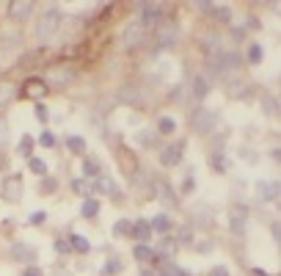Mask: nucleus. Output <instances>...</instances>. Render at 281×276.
<instances>
[{
    "mask_svg": "<svg viewBox=\"0 0 281 276\" xmlns=\"http://www.w3.org/2000/svg\"><path fill=\"white\" fill-rule=\"evenodd\" d=\"M91 191H102V193H110V196H113V199H121V188L116 185L113 180L108 177V174H99V177L94 180Z\"/></svg>",
    "mask_w": 281,
    "mask_h": 276,
    "instance_id": "9d476101",
    "label": "nucleus"
},
{
    "mask_svg": "<svg viewBox=\"0 0 281 276\" xmlns=\"http://www.w3.org/2000/svg\"><path fill=\"white\" fill-rule=\"evenodd\" d=\"M17 152H20L22 157H31L33 155V138L31 136H22L20 138V146H17Z\"/></svg>",
    "mask_w": 281,
    "mask_h": 276,
    "instance_id": "2f4dec72",
    "label": "nucleus"
},
{
    "mask_svg": "<svg viewBox=\"0 0 281 276\" xmlns=\"http://www.w3.org/2000/svg\"><path fill=\"white\" fill-rule=\"evenodd\" d=\"M240 61H243V56L240 52H215L213 58H209V69H213L215 75L218 72H229V69H237Z\"/></svg>",
    "mask_w": 281,
    "mask_h": 276,
    "instance_id": "7ed1b4c3",
    "label": "nucleus"
},
{
    "mask_svg": "<svg viewBox=\"0 0 281 276\" xmlns=\"http://www.w3.org/2000/svg\"><path fill=\"white\" fill-rule=\"evenodd\" d=\"M209 166H213V172H218V174L229 172V157H226V152L224 149H215L213 155H209Z\"/></svg>",
    "mask_w": 281,
    "mask_h": 276,
    "instance_id": "f3484780",
    "label": "nucleus"
},
{
    "mask_svg": "<svg viewBox=\"0 0 281 276\" xmlns=\"http://www.w3.org/2000/svg\"><path fill=\"white\" fill-rule=\"evenodd\" d=\"M193 188H196V180H193V169H190V174H187L185 183H182V193H190Z\"/></svg>",
    "mask_w": 281,
    "mask_h": 276,
    "instance_id": "c03bdc74",
    "label": "nucleus"
},
{
    "mask_svg": "<svg viewBox=\"0 0 281 276\" xmlns=\"http://www.w3.org/2000/svg\"><path fill=\"white\" fill-rule=\"evenodd\" d=\"M130 232H132V224L127 218H119L113 224V235H116V238H130Z\"/></svg>",
    "mask_w": 281,
    "mask_h": 276,
    "instance_id": "c85d7f7f",
    "label": "nucleus"
},
{
    "mask_svg": "<svg viewBox=\"0 0 281 276\" xmlns=\"http://www.w3.org/2000/svg\"><path fill=\"white\" fill-rule=\"evenodd\" d=\"M204 50H213V52H221V36H215V33H213V36H207V39H204Z\"/></svg>",
    "mask_w": 281,
    "mask_h": 276,
    "instance_id": "4c0bfd02",
    "label": "nucleus"
},
{
    "mask_svg": "<svg viewBox=\"0 0 281 276\" xmlns=\"http://www.w3.org/2000/svg\"><path fill=\"white\" fill-rule=\"evenodd\" d=\"M14 94H17V86L14 83H9V80H0V111H3L11 99H14Z\"/></svg>",
    "mask_w": 281,
    "mask_h": 276,
    "instance_id": "aec40b11",
    "label": "nucleus"
},
{
    "mask_svg": "<svg viewBox=\"0 0 281 276\" xmlns=\"http://www.w3.org/2000/svg\"><path fill=\"white\" fill-rule=\"evenodd\" d=\"M146 39V28L140 25V22H130V25H124V31H121V47L124 50H135L138 44H144Z\"/></svg>",
    "mask_w": 281,
    "mask_h": 276,
    "instance_id": "20e7f679",
    "label": "nucleus"
},
{
    "mask_svg": "<svg viewBox=\"0 0 281 276\" xmlns=\"http://www.w3.org/2000/svg\"><path fill=\"white\" fill-rule=\"evenodd\" d=\"M232 39H234V42H243V39H245V28H232Z\"/></svg>",
    "mask_w": 281,
    "mask_h": 276,
    "instance_id": "de8ad7c7",
    "label": "nucleus"
},
{
    "mask_svg": "<svg viewBox=\"0 0 281 276\" xmlns=\"http://www.w3.org/2000/svg\"><path fill=\"white\" fill-rule=\"evenodd\" d=\"M245 91H248V80H232L229 83V94H234V97H243Z\"/></svg>",
    "mask_w": 281,
    "mask_h": 276,
    "instance_id": "f704fd0d",
    "label": "nucleus"
},
{
    "mask_svg": "<svg viewBox=\"0 0 281 276\" xmlns=\"http://www.w3.org/2000/svg\"><path fill=\"white\" fill-rule=\"evenodd\" d=\"M168 230H171V218H168L166 213L155 215V221H152V232H163V235H168Z\"/></svg>",
    "mask_w": 281,
    "mask_h": 276,
    "instance_id": "b1692460",
    "label": "nucleus"
},
{
    "mask_svg": "<svg viewBox=\"0 0 281 276\" xmlns=\"http://www.w3.org/2000/svg\"><path fill=\"white\" fill-rule=\"evenodd\" d=\"M39 144H42V146H55V136H52L50 130H44L42 138H39Z\"/></svg>",
    "mask_w": 281,
    "mask_h": 276,
    "instance_id": "37998d69",
    "label": "nucleus"
},
{
    "mask_svg": "<svg viewBox=\"0 0 281 276\" xmlns=\"http://www.w3.org/2000/svg\"><path fill=\"white\" fill-rule=\"evenodd\" d=\"M190 243H193V230H190V227H182V230H179L177 246H190Z\"/></svg>",
    "mask_w": 281,
    "mask_h": 276,
    "instance_id": "58836bf2",
    "label": "nucleus"
},
{
    "mask_svg": "<svg viewBox=\"0 0 281 276\" xmlns=\"http://www.w3.org/2000/svg\"><path fill=\"white\" fill-rule=\"evenodd\" d=\"M22 94H28V97H44V94H47L44 80H25V89H22Z\"/></svg>",
    "mask_w": 281,
    "mask_h": 276,
    "instance_id": "4be33fe9",
    "label": "nucleus"
},
{
    "mask_svg": "<svg viewBox=\"0 0 281 276\" xmlns=\"http://www.w3.org/2000/svg\"><path fill=\"white\" fill-rule=\"evenodd\" d=\"M140 9V25L144 28H149V25H157V22L163 20V6L160 3H140L138 6Z\"/></svg>",
    "mask_w": 281,
    "mask_h": 276,
    "instance_id": "423d86ee",
    "label": "nucleus"
},
{
    "mask_svg": "<svg viewBox=\"0 0 281 276\" xmlns=\"http://www.w3.org/2000/svg\"><path fill=\"white\" fill-rule=\"evenodd\" d=\"M155 191H157V199H160L163 204H168V207H177L179 204L177 193H174V188L168 183H155Z\"/></svg>",
    "mask_w": 281,
    "mask_h": 276,
    "instance_id": "f8f14e48",
    "label": "nucleus"
},
{
    "mask_svg": "<svg viewBox=\"0 0 281 276\" xmlns=\"http://www.w3.org/2000/svg\"><path fill=\"white\" fill-rule=\"evenodd\" d=\"M61 22H63L61 9H47L44 14L39 17V22H36V39H39V42H50V39L58 33Z\"/></svg>",
    "mask_w": 281,
    "mask_h": 276,
    "instance_id": "f257e3e1",
    "label": "nucleus"
},
{
    "mask_svg": "<svg viewBox=\"0 0 281 276\" xmlns=\"http://www.w3.org/2000/svg\"><path fill=\"white\" fill-rule=\"evenodd\" d=\"M47 80H50L52 86H69L75 80V72H72V69H63L61 67V69H52V72L47 75Z\"/></svg>",
    "mask_w": 281,
    "mask_h": 276,
    "instance_id": "dca6fc26",
    "label": "nucleus"
},
{
    "mask_svg": "<svg viewBox=\"0 0 281 276\" xmlns=\"http://www.w3.org/2000/svg\"><path fill=\"white\" fill-rule=\"evenodd\" d=\"M182 155H185V141H174V144L160 149V166H166V169L177 166V163L182 160Z\"/></svg>",
    "mask_w": 281,
    "mask_h": 276,
    "instance_id": "39448f33",
    "label": "nucleus"
},
{
    "mask_svg": "<svg viewBox=\"0 0 281 276\" xmlns=\"http://www.w3.org/2000/svg\"><path fill=\"white\" fill-rule=\"evenodd\" d=\"M132 257H135L138 262H149V260H157L155 249H152L149 243H135V249H132Z\"/></svg>",
    "mask_w": 281,
    "mask_h": 276,
    "instance_id": "6ab92c4d",
    "label": "nucleus"
},
{
    "mask_svg": "<svg viewBox=\"0 0 281 276\" xmlns=\"http://www.w3.org/2000/svg\"><path fill=\"white\" fill-rule=\"evenodd\" d=\"M215 122H218L215 111H207V108H196V111H193V116H190V127H193V133H198V136L213 133Z\"/></svg>",
    "mask_w": 281,
    "mask_h": 276,
    "instance_id": "f03ea898",
    "label": "nucleus"
},
{
    "mask_svg": "<svg viewBox=\"0 0 281 276\" xmlns=\"http://www.w3.org/2000/svg\"><path fill=\"white\" fill-rule=\"evenodd\" d=\"M69 246H72L75 251H80V254H89L91 251V243H89V238H86V235H69Z\"/></svg>",
    "mask_w": 281,
    "mask_h": 276,
    "instance_id": "412c9836",
    "label": "nucleus"
},
{
    "mask_svg": "<svg viewBox=\"0 0 281 276\" xmlns=\"http://www.w3.org/2000/svg\"><path fill=\"white\" fill-rule=\"evenodd\" d=\"M273 238H276V240L281 238V227L278 224H273Z\"/></svg>",
    "mask_w": 281,
    "mask_h": 276,
    "instance_id": "5fc2aeb1",
    "label": "nucleus"
},
{
    "mask_svg": "<svg viewBox=\"0 0 281 276\" xmlns=\"http://www.w3.org/2000/svg\"><path fill=\"white\" fill-rule=\"evenodd\" d=\"M213 17H215L218 22H229V20H232V9H229V6H218V3H215Z\"/></svg>",
    "mask_w": 281,
    "mask_h": 276,
    "instance_id": "72a5a7b5",
    "label": "nucleus"
},
{
    "mask_svg": "<svg viewBox=\"0 0 281 276\" xmlns=\"http://www.w3.org/2000/svg\"><path fill=\"white\" fill-rule=\"evenodd\" d=\"M262 58H265V50H262V44H251L248 47V64H262Z\"/></svg>",
    "mask_w": 281,
    "mask_h": 276,
    "instance_id": "473e14b6",
    "label": "nucleus"
},
{
    "mask_svg": "<svg viewBox=\"0 0 281 276\" xmlns=\"http://www.w3.org/2000/svg\"><path fill=\"white\" fill-rule=\"evenodd\" d=\"M140 276H155V273H152V271H140Z\"/></svg>",
    "mask_w": 281,
    "mask_h": 276,
    "instance_id": "6e6d98bb",
    "label": "nucleus"
},
{
    "mask_svg": "<svg viewBox=\"0 0 281 276\" xmlns=\"http://www.w3.org/2000/svg\"><path fill=\"white\" fill-rule=\"evenodd\" d=\"M80 215H83V218H97L99 215V202L97 199H86L83 207H80Z\"/></svg>",
    "mask_w": 281,
    "mask_h": 276,
    "instance_id": "393cba45",
    "label": "nucleus"
},
{
    "mask_svg": "<svg viewBox=\"0 0 281 276\" xmlns=\"http://www.w3.org/2000/svg\"><path fill=\"white\" fill-rule=\"evenodd\" d=\"M177 42V25H168V22H160V50H166V47H174Z\"/></svg>",
    "mask_w": 281,
    "mask_h": 276,
    "instance_id": "2eb2a0df",
    "label": "nucleus"
},
{
    "mask_svg": "<svg viewBox=\"0 0 281 276\" xmlns=\"http://www.w3.org/2000/svg\"><path fill=\"white\" fill-rule=\"evenodd\" d=\"M22 276H44V273H42V271H39V268H33V265H31V268H28V271H25V273H22Z\"/></svg>",
    "mask_w": 281,
    "mask_h": 276,
    "instance_id": "864d4df0",
    "label": "nucleus"
},
{
    "mask_svg": "<svg viewBox=\"0 0 281 276\" xmlns=\"http://www.w3.org/2000/svg\"><path fill=\"white\" fill-rule=\"evenodd\" d=\"M256 199L259 202H276L278 196V183H267V180H256Z\"/></svg>",
    "mask_w": 281,
    "mask_h": 276,
    "instance_id": "1a4fd4ad",
    "label": "nucleus"
},
{
    "mask_svg": "<svg viewBox=\"0 0 281 276\" xmlns=\"http://www.w3.org/2000/svg\"><path fill=\"white\" fill-rule=\"evenodd\" d=\"M28 169H31L33 174H39V177H47V163L42 157H28Z\"/></svg>",
    "mask_w": 281,
    "mask_h": 276,
    "instance_id": "7c9ffc66",
    "label": "nucleus"
},
{
    "mask_svg": "<svg viewBox=\"0 0 281 276\" xmlns=\"http://www.w3.org/2000/svg\"><path fill=\"white\" fill-rule=\"evenodd\" d=\"M121 99H124V102L138 105V102H140V94H138V91H132V89H127V91H121Z\"/></svg>",
    "mask_w": 281,
    "mask_h": 276,
    "instance_id": "a19ab883",
    "label": "nucleus"
},
{
    "mask_svg": "<svg viewBox=\"0 0 281 276\" xmlns=\"http://www.w3.org/2000/svg\"><path fill=\"white\" fill-rule=\"evenodd\" d=\"M58 188V180H52V177H44V183H42V191L44 193H52Z\"/></svg>",
    "mask_w": 281,
    "mask_h": 276,
    "instance_id": "a18cd8bd",
    "label": "nucleus"
},
{
    "mask_svg": "<svg viewBox=\"0 0 281 276\" xmlns=\"http://www.w3.org/2000/svg\"><path fill=\"white\" fill-rule=\"evenodd\" d=\"M130 238H135L138 243H149V240H152V224H149L146 218H138L135 224H132Z\"/></svg>",
    "mask_w": 281,
    "mask_h": 276,
    "instance_id": "ddd939ff",
    "label": "nucleus"
},
{
    "mask_svg": "<svg viewBox=\"0 0 281 276\" xmlns=\"http://www.w3.org/2000/svg\"><path fill=\"white\" fill-rule=\"evenodd\" d=\"M135 141L140 146H157V133H149V130H138L135 133Z\"/></svg>",
    "mask_w": 281,
    "mask_h": 276,
    "instance_id": "cd10ccee",
    "label": "nucleus"
},
{
    "mask_svg": "<svg viewBox=\"0 0 281 276\" xmlns=\"http://www.w3.org/2000/svg\"><path fill=\"white\" fill-rule=\"evenodd\" d=\"M121 268H124V262H121V260H110L108 265L102 268V273L105 276H116V273H121Z\"/></svg>",
    "mask_w": 281,
    "mask_h": 276,
    "instance_id": "e433bc0d",
    "label": "nucleus"
},
{
    "mask_svg": "<svg viewBox=\"0 0 281 276\" xmlns=\"http://www.w3.org/2000/svg\"><path fill=\"white\" fill-rule=\"evenodd\" d=\"M160 276H190V273H187L185 268H179L174 260H166L160 265Z\"/></svg>",
    "mask_w": 281,
    "mask_h": 276,
    "instance_id": "5701e85b",
    "label": "nucleus"
},
{
    "mask_svg": "<svg viewBox=\"0 0 281 276\" xmlns=\"http://www.w3.org/2000/svg\"><path fill=\"white\" fill-rule=\"evenodd\" d=\"M209 276H229V271L224 265H215V268H209Z\"/></svg>",
    "mask_w": 281,
    "mask_h": 276,
    "instance_id": "8fccbe9b",
    "label": "nucleus"
},
{
    "mask_svg": "<svg viewBox=\"0 0 281 276\" xmlns=\"http://www.w3.org/2000/svg\"><path fill=\"white\" fill-rule=\"evenodd\" d=\"M174 130H177V122H174L171 116H163V119L157 122V133H160V136H171Z\"/></svg>",
    "mask_w": 281,
    "mask_h": 276,
    "instance_id": "bb28decb",
    "label": "nucleus"
},
{
    "mask_svg": "<svg viewBox=\"0 0 281 276\" xmlns=\"http://www.w3.org/2000/svg\"><path fill=\"white\" fill-rule=\"evenodd\" d=\"M20 196H22V183H20V177H9L3 183V199L6 202H20Z\"/></svg>",
    "mask_w": 281,
    "mask_h": 276,
    "instance_id": "9b49d317",
    "label": "nucleus"
},
{
    "mask_svg": "<svg viewBox=\"0 0 281 276\" xmlns=\"http://www.w3.org/2000/svg\"><path fill=\"white\" fill-rule=\"evenodd\" d=\"M265 111H267V114H276V111H278L276 108V97H267L265 99Z\"/></svg>",
    "mask_w": 281,
    "mask_h": 276,
    "instance_id": "09e8293b",
    "label": "nucleus"
},
{
    "mask_svg": "<svg viewBox=\"0 0 281 276\" xmlns=\"http://www.w3.org/2000/svg\"><path fill=\"white\" fill-rule=\"evenodd\" d=\"M196 9H201V11H204V14H213L215 3H204V0H201V3H196Z\"/></svg>",
    "mask_w": 281,
    "mask_h": 276,
    "instance_id": "3c124183",
    "label": "nucleus"
},
{
    "mask_svg": "<svg viewBox=\"0 0 281 276\" xmlns=\"http://www.w3.org/2000/svg\"><path fill=\"white\" fill-rule=\"evenodd\" d=\"M44 221H47V213H44V210H36V213H31L28 224H31V227H42Z\"/></svg>",
    "mask_w": 281,
    "mask_h": 276,
    "instance_id": "ea45409f",
    "label": "nucleus"
},
{
    "mask_svg": "<svg viewBox=\"0 0 281 276\" xmlns=\"http://www.w3.org/2000/svg\"><path fill=\"white\" fill-rule=\"evenodd\" d=\"M209 80L204 78V75H198V78H193V83H190V94H193V99H204L209 94Z\"/></svg>",
    "mask_w": 281,
    "mask_h": 276,
    "instance_id": "a211bd4d",
    "label": "nucleus"
},
{
    "mask_svg": "<svg viewBox=\"0 0 281 276\" xmlns=\"http://www.w3.org/2000/svg\"><path fill=\"white\" fill-rule=\"evenodd\" d=\"M36 116H39L42 122H47V108H44L42 102H36Z\"/></svg>",
    "mask_w": 281,
    "mask_h": 276,
    "instance_id": "603ef678",
    "label": "nucleus"
},
{
    "mask_svg": "<svg viewBox=\"0 0 281 276\" xmlns=\"http://www.w3.org/2000/svg\"><path fill=\"white\" fill-rule=\"evenodd\" d=\"M11 257H14V260H20V262H25V265H33V262L39 260L36 249H33L31 243H25V240H20V243L11 246Z\"/></svg>",
    "mask_w": 281,
    "mask_h": 276,
    "instance_id": "0eeeda50",
    "label": "nucleus"
},
{
    "mask_svg": "<svg viewBox=\"0 0 281 276\" xmlns=\"http://www.w3.org/2000/svg\"><path fill=\"white\" fill-rule=\"evenodd\" d=\"M66 146H69V152H75V155H83V152H86V138L69 136V138H66Z\"/></svg>",
    "mask_w": 281,
    "mask_h": 276,
    "instance_id": "c756f323",
    "label": "nucleus"
},
{
    "mask_svg": "<svg viewBox=\"0 0 281 276\" xmlns=\"http://www.w3.org/2000/svg\"><path fill=\"white\" fill-rule=\"evenodd\" d=\"M229 227H232L234 235H240V238L248 232V215H245V210H234L232 218H229Z\"/></svg>",
    "mask_w": 281,
    "mask_h": 276,
    "instance_id": "4468645a",
    "label": "nucleus"
},
{
    "mask_svg": "<svg viewBox=\"0 0 281 276\" xmlns=\"http://www.w3.org/2000/svg\"><path fill=\"white\" fill-rule=\"evenodd\" d=\"M55 251H61V254H66V251H72V246H69V240L58 238V240H55Z\"/></svg>",
    "mask_w": 281,
    "mask_h": 276,
    "instance_id": "49530a36",
    "label": "nucleus"
},
{
    "mask_svg": "<svg viewBox=\"0 0 281 276\" xmlns=\"http://www.w3.org/2000/svg\"><path fill=\"white\" fill-rule=\"evenodd\" d=\"M83 174H86V177H91V180H97L99 174H102V166H99L94 157H86V160H83Z\"/></svg>",
    "mask_w": 281,
    "mask_h": 276,
    "instance_id": "a878e982",
    "label": "nucleus"
},
{
    "mask_svg": "<svg viewBox=\"0 0 281 276\" xmlns=\"http://www.w3.org/2000/svg\"><path fill=\"white\" fill-rule=\"evenodd\" d=\"M72 191L78 193V196H89V193H91V185L86 183V180H72Z\"/></svg>",
    "mask_w": 281,
    "mask_h": 276,
    "instance_id": "c9c22d12",
    "label": "nucleus"
},
{
    "mask_svg": "<svg viewBox=\"0 0 281 276\" xmlns=\"http://www.w3.org/2000/svg\"><path fill=\"white\" fill-rule=\"evenodd\" d=\"M33 9H36V6L31 3V0H14V3H9V17L11 20H28V17L33 14Z\"/></svg>",
    "mask_w": 281,
    "mask_h": 276,
    "instance_id": "6e6552de",
    "label": "nucleus"
},
{
    "mask_svg": "<svg viewBox=\"0 0 281 276\" xmlns=\"http://www.w3.org/2000/svg\"><path fill=\"white\" fill-rule=\"evenodd\" d=\"M160 251H163V254H174V251H177V240L166 238V240H163V246H160Z\"/></svg>",
    "mask_w": 281,
    "mask_h": 276,
    "instance_id": "79ce46f5",
    "label": "nucleus"
}]
</instances>
